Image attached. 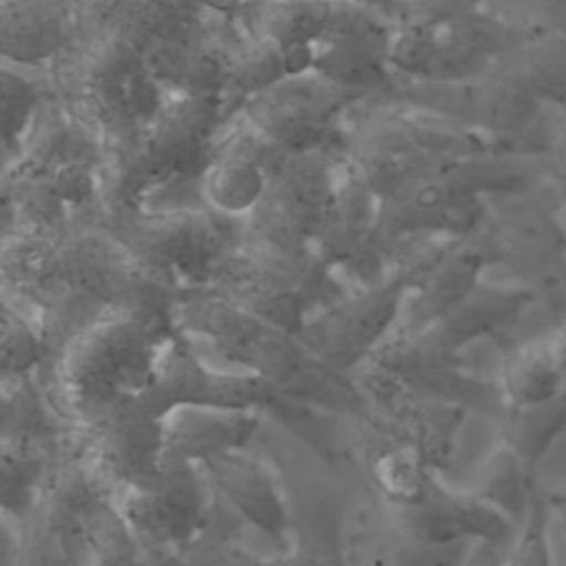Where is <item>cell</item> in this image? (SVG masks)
Masks as SVG:
<instances>
[{
    "instance_id": "cell-19",
    "label": "cell",
    "mask_w": 566,
    "mask_h": 566,
    "mask_svg": "<svg viewBox=\"0 0 566 566\" xmlns=\"http://www.w3.org/2000/svg\"><path fill=\"white\" fill-rule=\"evenodd\" d=\"M80 433L82 451L106 489H155L164 475V422L139 398L115 405Z\"/></svg>"
},
{
    "instance_id": "cell-46",
    "label": "cell",
    "mask_w": 566,
    "mask_h": 566,
    "mask_svg": "<svg viewBox=\"0 0 566 566\" xmlns=\"http://www.w3.org/2000/svg\"><path fill=\"white\" fill-rule=\"evenodd\" d=\"M546 340H548V349H551L553 363H555L557 374H559L562 391L566 396V325L557 327L551 336H546Z\"/></svg>"
},
{
    "instance_id": "cell-32",
    "label": "cell",
    "mask_w": 566,
    "mask_h": 566,
    "mask_svg": "<svg viewBox=\"0 0 566 566\" xmlns=\"http://www.w3.org/2000/svg\"><path fill=\"white\" fill-rule=\"evenodd\" d=\"M73 433L40 374L0 378V440L60 444Z\"/></svg>"
},
{
    "instance_id": "cell-50",
    "label": "cell",
    "mask_w": 566,
    "mask_h": 566,
    "mask_svg": "<svg viewBox=\"0 0 566 566\" xmlns=\"http://www.w3.org/2000/svg\"><path fill=\"white\" fill-rule=\"evenodd\" d=\"M500 2H511V4H515V2H520V0H500Z\"/></svg>"
},
{
    "instance_id": "cell-18",
    "label": "cell",
    "mask_w": 566,
    "mask_h": 566,
    "mask_svg": "<svg viewBox=\"0 0 566 566\" xmlns=\"http://www.w3.org/2000/svg\"><path fill=\"white\" fill-rule=\"evenodd\" d=\"M398 254L409 256L413 265L411 294L398 325V329L409 332L427 327L455 307L484 281L486 270L504 263L502 248L489 221L473 234L420 241Z\"/></svg>"
},
{
    "instance_id": "cell-17",
    "label": "cell",
    "mask_w": 566,
    "mask_h": 566,
    "mask_svg": "<svg viewBox=\"0 0 566 566\" xmlns=\"http://www.w3.org/2000/svg\"><path fill=\"white\" fill-rule=\"evenodd\" d=\"M363 95L347 91L318 73L285 77L283 82L243 97V117L268 144L287 155L327 148L343 111Z\"/></svg>"
},
{
    "instance_id": "cell-33",
    "label": "cell",
    "mask_w": 566,
    "mask_h": 566,
    "mask_svg": "<svg viewBox=\"0 0 566 566\" xmlns=\"http://www.w3.org/2000/svg\"><path fill=\"white\" fill-rule=\"evenodd\" d=\"M237 524L243 522L217 500L208 528L186 548L188 557L197 566H334V562L294 546L276 548L274 553L256 551L239 537Z\"/></svg>"
},
{
    "instance_id": "cell-47",
    "label": "cell",
    "mask_w": 566,
    "mask_h": 566,
    "mask_svg": "<svg viewBox=\"0 0 566 566\" xmlns=\"http://www.w3.org/2000/svg\"><path fill=\"white\" fill-rule=\"evenodd\" d=\"M201 11H214L223 18H234L248 4V0H195Z\"/></svg>"
},
{
    "instance_id": "cell-2",
    "label": "cell",
    "mask_w": 566,
    "mask_h": 566,
    "mask_svg": "<svg viewBox=\"0 0 566 566\" xmlns=\"http://www.w3.org/2000/svg\"><path fill=\"white\" fill-rule=\"evenodd\" d=\"M179 292L148 276L102 226L75 228L57 241L53 274L27 305L53 354L82 327L113 312H144L175 321Z\"/></svg>"
},
{
    "instance_id": "cell-9",
    "label": "cell",
    "mask_w": 566,
    "mask_h": 566,
    "mask_svg": "<svg viewBox=\"0 0 566 566\" xmlns=\"http://www.w3.org/2000/svg\"><path fill=\"white\" fill-rule=\"evenodd\" d=\"M369 409H385L402 400H447L500 418L504 400L497 380L469 374L464 360H451L431 349L418 332L394 334L352 371Z\"/></svg>"
},
{
    "instance_id": "cell-31",
    "label": "cell",
    "mask_w": 566,
    "mask_h": 566,
    "mask_svg": "<svg viewBox=\"0 0 566 566\" xmlns=\"http://www.w3.org/2000/svg\"><path fill=\"white\" fill-rule=\"evenodd\" d=\"M367 413L409 440L427 464L442 473L451 464L471 409L447 400H402L385 409H369Z\"/></svg>"
},
{
    "instance_id": "cell-16",
    "label": "cell",
    "mask_w": 566,
    "mask_h": 566,
    "mask_svg": "<svg viewBox=\"0 0 566 566\" xmlns=\"http://www.w3.org/2000/svg\"><path fill=\"white\" fill-rule=\"evenodd\" d=\"M111 500L142 544L177 551H186L203 535L217 506L201 464L168 451L155 489H119Z\"/></svg>"
},
{
    "instance_id": "cell-36",
    "label": "cell",
    "mask_w": 566,
    "mask_h": 566,
    "mask_svg": "<svg viewBox=\"0 0 566 566\" xmlns=\"http://www.w3.org/2000/svg\"><path fill=\"white\" fill-rule=\"evenodd\" d=\"M504 407H537L564 396L548 340H535L511 349L497 378Z\"/></svg>"
},
{
    "instance_id": "cell-1",
    "label": "cell",
    "mask_w": 566,
    "mask_h": 566,
    "mask_svg": "<svg viewBox=\"0 0 566 566\" xmlns=\"http://www.w3.org/2000/svg\"><path fill=\"white\" fill-rule=\"evenodd\" d=\"M175 325L234 369L254 374L310 409L363 418L369 407L354 378L327 365L298 332L243 310L210 287L179 294Z\"/></svg>"
},
{
    "instance_id": "cell-40",
    "label": "cell",
    "mask_w": 566,
    "mask_h": 566,
    "mask_svg": "<svg viewBox=\"0 0 566 566\" xmlns=\"http://www.w3.org/2000/svg\"><path fill=\"white\" fill-rule=\"evenodd\" d=\"M0 91H2V148H4V157L11 159L20 150L22 139L29 133L46 93L40 91L33 80H29L27 75L9 66H2Z\"/></svg>"
},
{
    "instance_id": "cell-15",
    "label": "cell",
    "mask_w": 566,
    "mask_h": 566,
    "mask_svg": "<svg viewBox=\"0 0 566 566\" xmlns=\"http://www.w3.org/2000/svg\"><path fill=\"white\" fill-rule=\"evenodd\" d=\"M489 208V228L502 248V265L539 301L562 307L566 301V228L559 219L564 203L555 188L535 184L524 192L493 197Z\"/></svg>"
},
{
    "instance_id": "cell-20",
    "label": "cell",
    "mask_w": 566,
    "mask_h": 566,
    "mask_svg": "<svg viewBox=\"0 0 566 566\" xmlns=\"http://www.w3.org/2000/svg\"><path fill=\"white\" fill-rule=\"evenodd\" d=\"M378 203V197L343 155L334 210L314 252L345 290L378 283L394 268L376 234Z\"/></svg>"
},
{
    "instance_id": "cell-49",
    "label": "cell",
    "mask_w": 566,
    "mask_h": 566,
    "mask_svg": "<svg viewBox=\"0 0 566 566\" xmlns=\"http://www.w3.org/2000/svg\"><path fill=\"white\" fill-rule=\"evenodd\" d=\"M363 4H367L369 9H374L376 13L385 15L389 22H391V15H394V9H396V2L398 0H358Z\"/></svg>"
},
{
    "instance_id": "cell-29",
    "label": "cell",
    "mask_w": 566,
    "mask_h": 566,
    "mask_svg": "<svg viewBox=\"0 0 566 566\" xmlns=\"http://www.w3.org/2000/svg\"><path fill=\"white\" fill-rule=\"evenodd\" d=\"M369 480L380 502L405 504L420 495L433 471L422 453L371 413L358 418Z\"/></svg>"
},
{
    "instance_id": "cell-35",
    "label": "cell",
    "mask_w": 566,
    "mask_h": 566,
    "mask_svg": "<svg viewBox=\"0 0 566 566\" xmlns=\"http://www.w3.org/2000/svg\"><path fill=\"white\" fill-rule=\"evenodd\" d=\"M537 486V473L531 471L526 462L500 440L480 462L473 473V482L467 489L520 526Z\"/></svg>"
},
{
    "instance_id": "cell-4",
    "label": "cell",
    "mask_w": 566,
    "mask_h": 566,
    "mask_svg": "<svg viewBox=\"0 0 566 566\" xmlns=\"http://www.w3.org/2000/svg\"><path fill=\"white\" fill-rule=\"evenodd\" d=\"M223 95H168L155 117L106 159L99 214L142 210L155 192L201 179L214 157Z\"/></svg>"
},
{
    "instance_id": "cell-44",
    "label": "cell",
    "mask_w": 566,
    "mask_h": 566,
    "mask_svg": "<svg viewBox=\"0 0 566 566\" xmlns=\"http://www.w3.org/2000/svg\"><path fill=\"white\" fill-rule=\"evenodd\" d=\"M511 544H495L486 539L469 542L458 566H506Z\"/></svg>"
},
{
    "instance_id": "cell-30",
    "label": "cell",
    "mask_w": 566,
    "mask_h": 566,
    "mask_svg": "<svg viewBox=\"0 0 566 566\" xmlns=\"http://www.w3.org/2000/svg\"><path fill=\"white\" fill-rule=\"evenodd\" d=\"M228 88L243 97L256 95L285 77L312 73L316 49L310 44L283 46L270 35L241 29L226 38Z\"/></svg>"
},
{
    "instance_id": "cell-14",
    "label": "cell",
    "mask_w": 566,
    "mask_h": 566,
    "mask_svg": "<svg viewBox=\"0 0 566 566\" xmlns=\"http://www.w3.org/2000/svg\"><path fill=\"white\" fill-rule=\"evenodd\" d=\"M411 283L413 265L398 254L382 281L349 287L321 307L301 329L303 340L327 365L352 376L400 325Z\"/></svg>"
},
{
    "instance_id": "cell-39",
    "label": "cell",
    "mask_w": 566,
    "mask_h": 566,
    "mask_svg": "<svg viewBox=\"0 0 566 566\" xmlns=\"http://www.w3.org/2000/svg\"><path fill=\"white\" fill-rule=\"evenodd\" d=\"M504 60L546 106H566V33L537 29Z\"/></svg>"
},
{
    "instance_id": "cell-38",
    "label": "cell",
    "mask_w": 566,
    "mask_h": 566,
    "mask_svg": "<svg viewBox=\"0 0 566 566\" xmlns=\"http://www.w3.org/2000/svg\"><path fill=\"white\" fill-rule=\"evenodd\" d=\"M497 424L500 440L537 473L553 444L566 433V396L537 407H504Z\"/></svg>"
},
{
    "instance_id": "cell-41",
    "label": "cell",
    "mask_w": 566,
    "mask_h": 566,
    "mask_svg": "<svg viewBox=\"0 0 566 566\" xmlns=\"http://www.w3.org/2000/svg\"><path fill=\"white\" fill-rule=\"evenodd\" d=\"M553 506L546 493V486H537L533 493L531 506L524 515V520L517 526L515 539L509 548L506 566H553V553H551V520H553Z\"/></svg>"
},
{
    "instance_id": "cell-23",
    "label": "cell",
    "mask_w": 566,
    "mask_h": 566,
    "mask_svg": "<svg viewBox=\"0 0 566 566\" xmlns=\"http://www.w3.org/2000/svg\"><path fill=\"white\" fill-rule=\"evenodd\" d=\"M537 301V294L522 283L482 281L455 307L413 332L438 354L451 360H464V352L478 340L491 338L506 345L524 314Z\"/></svg>"
},
{
    "instance_id": "cell-22",
    "label": "cell",
    "mask_w": 566,
    "mask_h": 566,
    "mask_svg": "<svg viewBox=\"0 0 566 566\" xmlns=\"http://www.w3.org/2000/svg\"><path fill=\"white\" fill-rule=\"evenodd\" d=\"M214 497L245 528L268 537L276 548H290V504L274 469L248 449L228 451L201 462Z\"/></svg>"
},
{
    "instance_id": "cell-11",
    "label": "cell",
    "mask_w": 566,
    "mask_h": 566,
    "mask_svg": "<svg viewBox=\"0 0 566 566\" xmlns=\"http://www.w3.org/2000/svg\"><path fill=\"white\" fill-rule=\"evenodd\" d=\"M139 400L157 418H164L168 411L186 405L261 411L290 420L305 418L312 411L310 407L292 402L276 387L254 374L234 367H212V363H206L197 354L195 340L179 329H175L164 343L155 374Z\"/></svg>"
},
{
    "instance_id": "cell-48",
    "label": "cell",
    "mask_w": 566,
    "mask_h": 566,
    "mask_svg": "<svg viewBox=\"0 0 566 566\" xmlns=\"http://www.w3.org/2000/svg\"><path fill=\"white\" fill-rule=\"evenodd\" d=\"M553 513L559 517L562 526L566 528V484H555V486H546Z\"/></svg>"
},
{
    "instance_id": "cell-12",
    "label": "cell",
    "mask_w": 566,
    "mask_h": 566,
    "mask_svg": "<svg viewBox=\"0 0 566 566\" xmlns=\"http://www.w3.org/2000/svg\"><path fill=\"white\" fill-rule=\"evenodd\" d=\"M338 161L329 150L276 153L261 203L243 219V234L292 252H314L334 210Z\"/></svg>"
},
{
    "instance_id": "cell-24",
    "label": "cell",
    "mask_w": 566,
    "mask_h": 566,
    "mask_svg": "<svg viewBox=\"0 0 566 566\" xmlns=\"http://www.w3.org/2000/svg\"><path fill=\"white\" fill-rule=\"evenodd\" d=\"M77 33H111L146 55L201 27L195 0H73Z\"/></svg>"
},
{
    "instance_id": "cell-25",
    "label": "cell",
    "mask_w": 566,
    "mask_h": 566,
    "mask_svg": "<svg viewBox=\"0 0 566 566\" xmlns=\"http://www.w3.org/2000/svg\"><path fill=\"white\" fill-rule=\"evenodd\" d=\"M77 38L73 0H2L0 51L18 69H49Z\"/></svg>"
},
{
    "instance_id": "cell-43",
    "label": "cell",
    "mask_w": 566,
    "mask_h": 566,
    "mask_svg": "<svg viewBox=\"0 0 566 566\" xmlns=\"http://www.w3.org/2000/svg\"><path fill=\"white\" fill-rule=\"evenodd\" d=\"M528 9L526 24L566 33V0H520Z\"/></svg>"
},
{
    "instance_id": "cell-7",
    "label": "cell",
    "mask_w": 566,
    "mask_h": 566,
    "mask_svg": "<svg viewBox=\"0 0 566 566\" xmlns=\"http://www.w3.org/2000/svg\"><path fill=\"white\" fill-rule=\"evenodd\" d=\"M208 287L298 334L321 307L345 292L316 252H292L245 234L226 252Z\"/></svg>"
},
{
    "instance_id": "cell-42",
    "label": "cell",
    "mask_w": 566,
    "mask_h": 566,
    "mask_svg": "<svg viewBox=\"0 0 566 566\" xmlns=\"http://www.w3.org/2000/svg\"><path fill=\"white\" fill-rule=\"evenodd\" d=\"M486 7V0H398L394 27H431Z\"/></svg>"
},
{
    "instance_id": "cell-21",
    "label": "cell",
    "mask_w": 566,
    "mask_h": 566,
    "mask_svg": "<svg viewBox=\"0 0 566 566\" xmlns=\"http://www.w3.org/2000/svg\"><path fill=\"white\" fill-rule=\"evenodd\" d=\"M382 509L391 524L424 546H460L475 539L513 544L517 524L469 489L449 486L442 473H431L420 495Z\"/></svg>"
},
{
    "instance_id": "cell-27",
    "label": "cell",
    "mask_w": 566,
    "mask_h": 566,
    "mask_svg": "<svg viewBox=\"0 0 566 566\" xmlns=\"http://www.w3.org/2000/svg\"><path fill=\"white\" fill-rule=\"evenodd\" d=\"M146 57L155 80L170 95L228 91L226 38L214 35L212 29L203 24L155 46Z\"/></svg>"
},
{
    "instance_id": "cell-37",
    "label": "cell",
    "mask_w": 566,
    "mask_h": 566,
    "mask_svg": "<svg viewBox=\"0 0 566 566\" xmlns=\"http://www.w3.org/2000/svg\"><path fill=\"white\" fill-rule=\"evenodd\" d=\"M53 358V347L40 318L15 296L2 292L0 318V378L35 376Z\"/></svg>"
},
{
    "instance_id": "cell-28",
    "label": "cell",
    "mask_w": 566,
    "mask_h": 566,
    "mask_svg": "<svg viewBox=\"0 0 566 566\" xmlns=\"http://www.w3.org/2000/svg\"><path fill=\"white\" fill-rule=\"evenodd\" d=\"M252 130V128H250ZM256 135L241 137L228 150L212 157L210 166L199 179L206 206L223 217L243 221L263 199L270 177V161L276 153L274 146L252 150Z\"/></svg>"
},
{
    "instance_id": "cell-10",
    "label": "cell",
    "mask_w": 566,
    "mask_h": 566,
    "mask_svg": "<svg viewBox=\"0 0 566 566\" xmlns=\"http://www.w3.org/2000/svg\"><path fill=\"white\" fill-rule=\"evenodd\" d=\"M533 31L489 7L431 27H394L389 66L411 82H467L491 71Z\"/></svg>"
},
{
    "instance_id": "cell-45",
    "label": "cell",
    "mask_w": 566,
    "mask_h": 566,
    "mask_svg": "<svg viewBox=\"0 0 566 566\" xmlns=\"http://www.w3.org/2000/svg\"><path fill=\"white\" fill-rule=\"evenodd\" d=\"M139 566H197L186 551L177 548H159V546H146L142 544Z\"/></svg>"
},
{
    "instance_id": "cell-3",
    "label": "cell",
    "mask_w": 566,
    "mask_h": 566,
    "mask_svg": "<svg viewBox=\"0 0 566 566\" xmlns=\"http://www.w3.org/2000/svg\"><path fill=\"white\" fill-rule=\"evenodd\" d=\"M175 329L166 316L113 312L75 332L44 367L46 389L71 427L84 431L115 405L139 398Z\"/></svg>"
},
{
    "instance_id": "cell-8",
    "label": "cell",
    "mask_w": 566,
    "mask_h": 566,
    "mask_svg": "<svg viewBox=\"0 0 566 566\" xmlns=\"http://www.w3.org/2000/svg\"><path fill=\"white\" fill-rule=\"evenodd\" d=\"M106 495L111 491L88 464L75 431L35 506L24 520H11L13 548L7 553V566H88L91 515Z\"/></svg>"
},
{
    "instance_id": "cell-13",
    "label": "cell",
    "mask_w": 566,
    "mask_h": 566,
    "mask_svg": "<svg viewBox=\"0 0 566 566\" xmlns=\"http://www.w3.org/2000/svg\"><path fill=\"white\" fill-rule=\"evenodd\" d=\"M402 104L427 108L469 126L515 155L544 119V102L502 57L491 71L467 82H411L398 88Z\"/></svg>"
},
{
    "instance_id": "cell-34",
    "label": "cell",
    "mask_w": 566,
    "mask_h": 566,
    "mask_svg": "<svg viewBox=\"0 0 566 566\" xmlns=\"http://www.w3.org/2000/svg\"><path fill=\"white\" fill-rule=\"evenodd\" d=\"M66 442L69 438L60 444L0 440L2 517L20 522L29 515Z\"/></svg>"
},
{
    "instance_id": "cell-6",
    "label": "cell",
    "mask_w": 566,
    "mask_h": 566,
    "mask_svg": "<svg viewBox=\"0 0 566 566\" xmlns=\"http://www.w3.org/2000/svg\"><path fill=\"white\" fill-rule=\"evenodd\" d=\"M93 223L113 234L148 276L179 294L208 287L217 265L243 234V221L210 208L97 212Z\"/></svg>"
},
{
    "instance_id": "cell-26",
    "label": "cell",
    "mask_w": 566,
    "mask_h": 566,
    "mask_svg": "<svg viewBox=\"0 0 566 566\" xmlns=\"http://www.w3.org/2000/svg\"><path fill=\"white\" fill-rule=\"evenodd\" d=\"M263 416L261 411L223 407H177L161 418L166 451L201 464L214 455L248 449Z\"/></svg>"
},
{
    "instance_id": "cell-5",
    "label": "cell",
    "mask_w": 566,
    "mask_h": 566,
    "mask_svg": "<svg viewBox=\"0 0 566 566\" xmlns=\"http://www.w3.org/2000/svg\"><path fill=\"white\" fill-rule=\"evenodd\" d=\"M46 71L49 93L99 139L126 142L166 102L146 53L111 33H77Z\"/></svg>"
}]
</instances>
